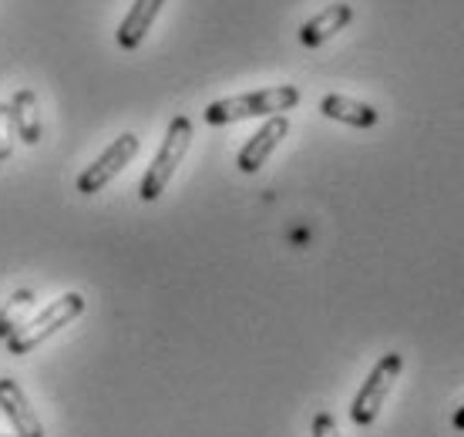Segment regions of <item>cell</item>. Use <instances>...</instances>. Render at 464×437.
<instances>
[{"mask_svg":"<svg viewBox=\"0 0 464 437\" xmlns=\"http://www.w3.org/2000/svg\"><path fill=\"white\" fill-rule=\"evenodd\" d=\"M300 104V92L293 84H276L266 92L253 94H236V98H219L206 108V121L209 125H232V121H243V118H263V115H283Z\"/></svg>","mask_w":464,"mask_h":437,"instance_id":"cell-1","label":"cell"},{"mask_svg":"<svg viewBox=\"0 0 464 437\" xmlns=\"http://www.w3.org/2000/svg\"><path fill=\"white\" fill-rule=\"evenodd\" d=\"M188 145H192V121H188L186 115H175L172 121H169L162 149H159V155H155V161L149 165V172H145V179H141V185H139V196L145 199V202H155V199L169 189L175 169L186 159Z\"/></svg>","mask_w":464,"mask_h":437,"instance_id":"cell-2","label":"cell"},{"mask_svg":"<svg viewBox=\"0 0 464 437\" xmlns=\"http://www.w3.org/2000/svg\"><path fill=\"white\" fill-rule=\"evenodd\" d=\"M84 313V296L82 293H64L61 299H54L51 306L37 313L34 320H27L17 330V334L7 336V350H11L14 357H24V354H31L37 346L44 344L47 336H54L61 326H68L71 320H78Z\"/></svg>","mask_w":464,"mask_h":437,"instance_id":"cell-3","label":"cell"},{"mask_svg":"<svg viewBox=\"0 0 464 437\" xmlns=\"http://www.w3.org/2000/svg\"><path fill=\"white\" fill-rule=\"evenodd\" d=\"M401 367H404V357H401V354H383V357L377 360V367L371 370V377L363 380V387H360L353 403H350L353 424L367 427L377 421V414H381V407H383V401H387L391 387H394Z\"/></svg>","mask_w":464,"mask_h":437,"instance_id":"cell-4","label":"cell"},{"mask_svg":"<svg viewBox=\"0 0 464 437\" xmlns=\"http://www.w3.org/2000/svg\"><path fill=\"white\" fill-rule=\"evenodd\" d=\"M139 155V135H118L111 145L105 149V155H98V161H92L82 175H78V192L82 196H94V192H102L111 179H115L121 169H125L128 161Z\"/></svg>","mask_w":464,"mask_h":437,"instance_id":"cell-5","label":"cell"},{"mask_svg":"<svg viewBox=\"0 0 464 437\" xmlns=\"http://www.w3.org/2000/svg\"><path fill=\"white\" fill-rule=\"evenodd\" d=\"M286 131H290V121H286V115H269L266 125L259 128L253 139L243 145V151H239V172H246V175L259 172V169L266 165L269 155L276 151L279 141L286 139Z\"/></svg>","mask_w":464,"mask_h":437,"instance_id":"cell-6","label":"cell"},{"mask_svg":"<svg viewBox=\"0 0 464 437\" xmlns=\"http://www.w3.org/2000/svg\"><path fill=\"white\" fill-rule=\"evenodd\" d=\"M0 411L7 414L14 424V434L21 437H44V424L34 414V407L27 401V393L21 391V384L11 377H0Z\"/></svg>","mask_w":464,"mask_h":437,"instance_id":"cell-7","label":"cell"},{"mask_svg":"<svg viewBox=\"0 0 464 437\" xmlns=\"http://www.w3.org/2000/svg\"><path fill=\"white\" fill-rule=\"evenodd\" d=\"M350 21H353V7L350 4H330L326 11H320L316 17H310L300 27V44L320 47L324 41H330V37L337 34V31H343Z\"/></svg>","mask_w":464,"mask_h":437,"instance_id":"cell-8","label":"cell"},{"mask_svg":"<svg viewBox=\"0 0 464 437\" xmlns=\"http://www.w3.org/2000/svg\"><path fill=\"white\" fill-rule=\"evenodd\" d=\"M162 4L165 0H135L131 11H128V17L121 21V27H118V44L125 47V51L141 47L145 34L151 31V24H155V17H159V11H162Z\"/></svg>","mask_w":464,"mask_h":437,"instance_id":"cell-9","label":"cell"},{"mask_svg":"<svg viewBox=\"0 0 464 437\" xmlns=\"http://www.w3.org/2000/svg\"><path fill=\"white\" fill-rule=\"evenodd\" d=\"M320 112L326 118H334V121H343V125H353V128H373L381 121V112L367 102H353L347 94H326L324 102H320Z\"/></svg>","mask_w":464,"mask_h":437,"instance_id":"cell-10","label":"cell"},{"mask_svg":"<svg viewBox=\"0 0 464 437\" xmlns=\"http://www.w3.org/2000/svg\"><path fill=\"white\" fill-rule=\"evenodd\" d=\"M11 115H14L17 141H24V145H37V141H41V115H37V94L31 92V88L14 92Z\"/></svg>","mask_w":464,"mask_h":437,"instance_id":"cell-11","label":"cell"},{"mask_svg":"<svg viewBox=\"0 0 464 437\" xmlns=\"http://www.w3.org/2000/svg\"><path fill=\"white\" fill-rule=\"evenodd\" d=\"M34 289H17L4 306H0V340H7L11 334H17L24 323V316L34 310Z\"/></svg>","mask_w":464,"mask_h":437,"instance_id":"cell-12","label":"cell"},{"mask_svg":"<svg viewBox=\"0 0 464 437\" xmlns=\"http://www.w3.org/2000/svg\"><path fill=\"white\" fill-rule=\"evenodd\" d=\"M14 115H11V104H0V161H7L14 155Z\"/></svg>","mask_w":464,"mask_h":437,"instance_id":"cell-13","label":"cell"},{"mask_svg":"<svg viewBox=\"0 0 464 437\" xmlns=\"http://www.w3.org/2000/svg\"><path fill=\"white\" fill-rule=\"evenodd\" d=\"M314 437H337V421H334V414L320 411V414L314 417Z\"/></svg>","mask_w":464,"mask_h":437,"instance_id":"cell-14","label":"cell"},{"mask_svg":"<svg viewBox=\"0 0 464 437\" xmlns=\"http://www.w3.org/2000/svg\"><path fill=\"white\" fill-rule=\"evenodd\" d=\"M454 431H464V407L454 411Z\"/></svg>","mask_w":464,"mask_h":437,"instance_id":"cell-15","label":"cell"},{"mask_svg":"<svg viewBox=\"0 0 464 437\" xmlns=\"http://www.w3.org/2000/svg\"><path fill=\"white\" fill-rule=\"evenodd\" d=\"M0 437H21V434H0Z\"/></svg>","mask_w":464,"mask_h":437,"instance_id":"cell-16","label":"cell"}]
</instances>
